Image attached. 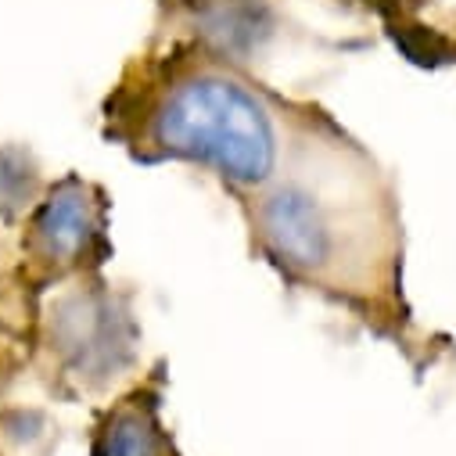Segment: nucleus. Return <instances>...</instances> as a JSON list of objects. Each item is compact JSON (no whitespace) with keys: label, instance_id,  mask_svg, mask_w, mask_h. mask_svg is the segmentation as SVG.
Returning <instances> with one entry per match:
<instances>
[{"label":"nucleus","instance_id":"obj_1","mask_svg":"<svg viewBox=\"0 0 456 456\" xmlns=\"http://www.w3.org/2000/svg\"><path fill=\"white\" fill-rule=\"evenodd\" d=\"M252 201L256 241L288 281L353 309L417 370L442 360L449 341L424 334L406 305L399 198L370 151L338 130H313Z\"/></svg>","mask_w":456,"mask_h":456},{"label":"nucleus","instance_id":"obj_2","mask_svg":"<svg viewBox=\"0 0 456 456\" xmlns=\"http://www.w3.org/2000/svg\"><path fill=\"white\" fill-rule=\"evenodd\" d=\"M119 119V137L130 141L137 159L191 162L241 198H256L291 148L273 101L216 61L169 69Z\"/></svg>","mask_w":456,"mask_h":456},{"label":"nucleus","instance_id":"obj_3","mask_svg":"<svg viewBox=\"0 0 456 456\" xmlns=\"http://www.w3.org/2000/svg\"><path fill=\"white\" fill-rule=\"evenodd\" d=\"M26 266L40 281L83 277L104 263V198L97 187L69 176L54 183L33 208L26 238Z\"/></svg>","mask_w":456,"mask_h":456},{"label":"nucleus","instance_id":"obj_4","mask_svg":"<svg viewBox=\"0 0 456 456\" xmlns=\"http://www.w3.org/2000/svg\"><path fill=\"white\" fill-rule=\"evenodd\" d=\"M47 341L54 360L79 385H108L130 356H134V330L130 316L116 305L104 288H76L51 305Z\"/></svg>","mask_w":456,"mask_h":456},{"label":"nucleus","instance_id":"obj_5","mask_svg":"<svg viewBox=\"0 0 456 456\" xmlns=\"http://www.w3.org/2000/svg\"><path fill=\"white\" fill-rule=\"evenodd\" d=\"M94 456H169V438L159 424L155 399L137 392L111 406L97 428Z\"/></svg>","mask_w":456,"mask_h":456},{"label":"nucleus","instance_id":"obj_6","mask_svg":"<svg viewBox=\"0 0 456 456\" xmlns=\"http://www.w3.org/2000/svg\"><path fill=\"white\" fill-rule=\"evenodd\" d=\"M40 183L26 151H0V212H19L37 205Z\"/></svg>","mask_w":456,"mask_h":456},{"label":"nucleus","instance_id":"obj_7","mask_svg":"<svg viewBox=\"0 0 456 456\" xmlns=\"http://www.w3.org/2000/svg\"><path fill=\"white\" fill-rule=\"evenodd\" d=\"M4 370H8V360H4V353H0V381H4Z\"/></svg>","mask_w":456,"mask_h":456}]
</instances>
